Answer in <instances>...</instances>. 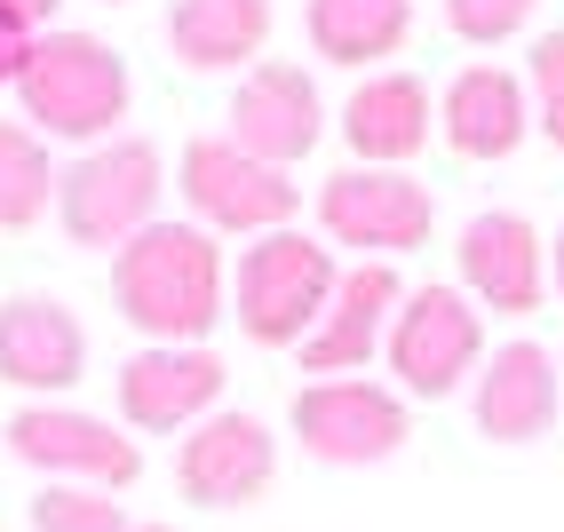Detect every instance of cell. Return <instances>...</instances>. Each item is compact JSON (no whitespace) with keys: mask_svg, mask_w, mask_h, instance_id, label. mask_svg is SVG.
I'll use <instances>...</instances> for the list:
<instances>
[{"mask_svg":"<svg viewBox=\"0 0 564 532\" xmlns=\"http://www.w3.org/2000/svg\"><path fill=\"white\" fill-rule=\"evenodd\" d=\"M111 302L143 341H207L231 311V271L199 222H152L111 254Z\"/></svg>","mask_w":564,"mask_h":532,"instance_id":"6da1fadb","label":"cell"},{"mask_svg":"<svg viewBox=\"0 0 564 532\" xmlns=\"http://www.w3.org/2000/svg\"><path fill=\"white\" fill-rule=\"evenodd\" d=\"M17 96L24 120L64 143H111L128 120V64L96 32H32L17 48Z\"/></svg>","mask_w":564,"mask_h":532,"instance_id":"7a4b0ae2","label":"cell"},{"mask_svg":"<svg viewBox=\"0 0 564 532\" xmlns=\"http://www.w3.org/2000/svg\"><path fill=\"white\" fill-rule=\"evenodd\" d=\"M334 254L303 231H262L239 271H231V318L247 341H262V350H303L311 326L326 318L334 302Z\"/></svg>","mask_w":564,"mask_h":532,"instance_id":"3957f363","label":"cell"},{"mask_svg":"<svg viewBox=\"0 0 564 532\" xmlns=\"http://www.w3.org/2000/svg\"><path fill=\"white\" fill-rule=\"evenodd\" d=\"M160 192H167V160L152 135H111L96 151L64 167L56 183V215H64V239L72 247H111L120 254L135 231L160 222Z\"/></svg>","mask_w":564,"mask_h":532,"instance_id":"277c9868","label":"cell"},{"mask_svg":"<svg viewBox=\"0 0 564 532\" xmlns=\"http://www.w3.org/2000/svg\"><path fill=\"white\" fill-rule=\"evenodd\" d=\"M175 192H183V207H192L199 231H239V239L286 231L294 207H303V192L286 183V167L239 151L231 135H192V143H183Z\"/></svg>","mask_w":564,"mask_h":532,"instance_id":"5b68a950","label":"cell"},{"mask_svg":"<svg viewBox=\"0 0 564 532\" xmlns=\"http://www.w3.org/2000/svg\"><path fill=\"white\" fill-rule=\"evenodd\" d=\"M382 358H390L405 398H454L485 366V311L462 286H413L390 318Z\"/></svg>","mask_w":564,"mask_h":532,"instance_id":"8992f818","label":"cell"},{"mask_svg":"<svg viewBox=\"0 0 564 532\" xmlns=\"http://www.w3.org/2000/svg\"><path fill=\"white\" fill-rule=\"evenodd\" d=\"M318 222H326L334 247H358L366 262H390V254L430 247L437 199H430V183H413L405 167H343L318 192Z\"/></svg>","mask_w":564,"mask_h":532,"instance_id":"52a82bcc","label":"cell"},{"mask_svg":"<svg viewBox=\"0 0 564 532\" xmlns=\"http://www.w3.org/2000/svg\"><path fill=\"white\" fill-rule=\"evenodd\" d=\"M294 437L326 469H373L405 445V398L382 382H358V373H334V382H311L294 398Z\"/></svg>","mask_w":564,"mask_h":532,"instance_id":"ba28073f","label":"cell"},{"mask_svg":"<svg viewBox=\"0 0 564 532\" xmlns=\"http://www.w3.org/2000/svg\"><path fill=\"white\" fill-rule=\"evenodd\" d=\"M9 453L24 469H48L56 485H88V492H120L143 477L135 437H120L104 413L80 405H24L9 422Z\"/></svg>","mask_w":564,"mask_h":532,"instance_id":"9c48e42d","label":"cell"},{"mask_svg":"<svg viewBox=\"0 0 564 532\" xmlns=\"http://www.w3.org/2000/svg\"><path fill=\"white\" fill-rule=\"evenodd\" d=\"M223 382H231V366H223L207 341H143L120 366V422L143 430V437L199 430L223 405Z\"/></svg>","mask_w":564,"mask_h":532,"instance_id":"30bf717a","label":"cell"},{"mask_svg":"<svg viewBox=\"0 0 564 532\" xmlns=\"http://www.w3.org/2000/svg\"><path fill=\"white\" fill-rule=\"evenodd\" d=\"M279 477V437L271 422H254V413H207L199 430H183L175 445V485L192 509H247L262 501Z\"/></svg>","mask_w":564,"mask_h":532,"instance_id":"8fae6325","label":"cell"},{"mask_svg":"<svg viewBox=\"0 0 564 532\" xmlns=\"http://www.w3.org/2000/svg\"><path fill=\"white\" fill-rule=\"evenodd\" d=\"M462 294L477 302V311L494 318H533L549 302V247L524 215L494 207V215H469L462 222Z\"/></svg>","mask_w":564,"mask_h":532,"instance_id":"7c38bea8","label":"cell"},{"mask_svg":"<svg viewBox=\"0 0 564 532\" xmlns=\"http://www.w3.org/2000/svg\"><path fill=\"white\" fill-rule=\"evenodd\" d=\"M326 135V104H318V80L303 64H271L262 56L239 96H231V143L254 151V160H271V167H294V160H311Z\"/></svg>","mask_w":564,"mask_h":532,"instance_id":"4fadbf2b","label":"cell"},{"mask_svg":"<svg viewBox=\"0 0 564 532\" xmlns=\"http://www.w3.org/2000/svg\"><path fill=\"white\" fill-rule=\"evenodd\" d=\"M88 366V326L64 311L56 294H9L0 302V382L32 390V398H56L80 382Z\"/></svg>","mask_w":564,"mask_h":532,"instance_id":"5bb4252c","label":"cell"},{"mask_svg":"<svg viewBox=\"0 0 564 532\" xmlns=\"http://www.w3.org/2000/svg\"><path fill=\"white\" fill-rule=\"evenodd\" d=\"M398 302H405V286H398L390 262H350V271L334 279L326 318H318L311 341H303V373H318V382H334V373H358V366L390 341Z\"/></svg>","mask_w":564,"mask_h":532,"instance_id":"9a60e30c","label":"cell"},{"mask_svg":"<svg viewBox=\"0 0 564 532\" xmlns=\"http://www.w3.org/2000/svg\"><path fill=\"white\" fill-rule=\"evenodd\" d=\"M556 358L541 350V341H501L494 358L477 366V430L494 437V445H533V437H549V422H556Z\"/></svg>","mask_w":564,"mask_h":532,"instance_id":"2e32d148","label":"cell"},{"mask_svg":"<svg viewBox=\"0 0 564 532\" xmlns=\"http://www.w3.org/2000/svg\"><path fill=\"white\" fill-rule=\"evenodd\" d=\"M437 128L462 160H509L533 128V104H524V80L501 64H469L445 80V104H437Z\"/></svg>","mask_w":564,"mask_h":532,"instance_id":"e0dca14e","label":"cell"},{"mask_svg":"<svg viewBox=\"0 0 564 532\" xmlns=\"http://www.w3.org/2000/svg\"><path fill=\"white\" fill-rule=\"evenodd\" d=\"M343 143L366 167H405L430 143V88L413 72H373L343 104Z\"/></svg>","mask_w":564,"mask_h":532,"instance_id":"ac0fdd59","label":"cell"},{"mask_svg":"<svg viewBox=\"0 0 564 532\" xmlns=\"http://www.w3.org/2000/svg\"><path fill=\"white\" fill-rule=\"evenodd\" d=\"M167 48L192 72H254V56L271 48V0H175Z\"/></svg>","mask_w":564,"mask_h":532,"instance_id":"d6986e66","label":"cell"},{"mask_svg":"<svg viewBox=\"0 0 564 532\" xmlns=\"http://www.w3.org/2000/svg\"><path fill=\"white\" fill-rule=\"evenodd\" d=\"M303 24H311V48L326 64H382L405 48L413 0H311Z\"/></svg>","mask_w":564,"mask_h":532,"instance_id":"ffe728a7","label":"cell"},{"mask_svg":"<svg viewBox=\"0 0 564 532\" xmlns=\"http://www.w3.org/2000/svg\"><path fill=\"white\" fill-rule=\"evenodd\" d=\"M56 183L64 175L48 160V135L0 120V231H32V222L56 207Z\"/></svg>","mask_w":564,"mask_h":532,"instance_id":"44dd1931","label":"cell"},{"mask_svg":"<svg viewBox=\"0 0 564 532\" xmlns=\"http://www.w3.org/2000/svg\"><path fill=\"white\" fill-rule=\"evenodd\" d=\"M32 532H128V517H120V501H104L88 485H48L32 501Z\"/></svg>","mask_w":564,"mask_h":532,"instance_id":"7402d4cb","label":"cell"},{"mask_svg":"<svg viewBox=\"0 0 564 532\" xmlns=\"http://www.w3.org/2000/svg\"><path fill=\"white\" fill-rule=\"evenodd\" d=\"M524 88H533V128L564 151V32H541V41H533Z\"/></svg>","mask_w":564,"mask_h":532,"instance_id":"603a6c76","label":"cell"},{"mask_svg":"<svg viewBox=\"0 0 564 532\" xmlns=\"http://www.w3.org/2000/svg\"><path fill=\"white\" fill-rule=\"evenodd\" d=\"M533 9H541V0H445V24H454L462 41L494 48V41H509V32L533 24Z\"/></svg>","mask_w":564,"mask_h":532,"instance_id":"cb8c5ba5","label":"cell"},{"mask_svg":"<svg viewBox=\"0 0 564 532\" xmlns=\"http://www.w3.org/2000/svg\"><path fill=\"white\" fill-rule=\"evenodd\" d=\"M48 17H56V0H0V32H9V41L48 32Z\"/></svg>","mask_w":564,"mask_h":532,"instance_id":"d4e9b609","label":"cell"},{"mask_svg":"<svg viewBox=\"0 0 564 532\" xmlns=\"http://www.w3.org/2000/svg\"><path fill=\"white\" fill-rule=\"evenodd\" d=\"M17 48H24V41H9V32H0V88L17 80Z\"/></svg>","mask_w":564,"mask_h":532,"instance_id":"484cf974","label":"cell"},{"mask_svg":"<svg viewBox=\"0 0 564 532\" xmlns=\"http://www.w3.org/2000/svg\"><path fill=\"white\" fill-rule=\"evenodd\" d=\"M549 271H556V294H564V231H556V254H549Z\"/></svg>","mask_w":564,"mask_h":532,"instance_id":"4316f807","label":"cell"},{"mask_svg":"<svg viewBox=\"0 0 564 532\" xmlns=\"http://www.w3.org/2000/svg\"><path fill=\"white\" fill-rule=\"evenodd\" d=\"M128 532H175V524H128Z\"/></svg>","mask_w":564,"mask_h":532,"instance_id":"83f0119b","label":"cell"},{"mask_svg":"<svg viewBox=\"0 0 564 532\" xmlns=\"http://www.w3.org/2000/svg\"><path fill=\"white\" fill-rule=\"evenodd\" d=\"M556 373H564V366H556Z\"/></svg>","mask_w":564,"mask_h":532,"instance_id":"f1b7e54d","label":"cell"}]
</instances>
